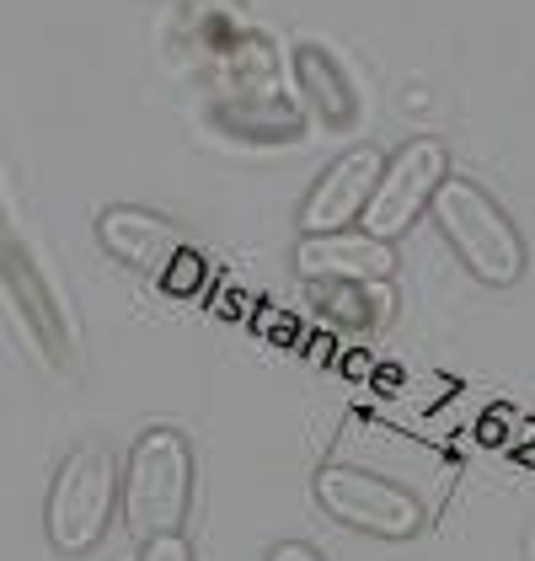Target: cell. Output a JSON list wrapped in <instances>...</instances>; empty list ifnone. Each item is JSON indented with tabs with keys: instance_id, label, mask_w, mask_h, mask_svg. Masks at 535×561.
Wrapping results in <instances>:
<instances>
[{
	"instance_id": "obj_3",
	"label": "cell",
	"mask_w": 535,
	"mask_h": 561,
	"mask_svg": "<svg viewBox=\"0 0 535 561\" xmlns=\"http://www.w3.org/2000/svg\"><path fill=\"white\" fill-rule=\"evenodd\" d=\"M118 476L124 471H118L113 449H102V444H76L59 460L44 503L48 546L59 557H81L107 535L113 508H118Z\"/></svg>"
},
{
	"instance_id": "obj_9",
	"label": "cell",
	"mask_w": 535,
	"mask_h": 561,
	"mask_svg": "<svg viewBox=\"0 0 535 561\" xmlns=\"http://www.w3.org/2000/svg\"><path fill=\"white\" fill-rule=\"evenodd\" d=\"M300 81H306V91L316 96V107H321V118H327L332 129H349L358 118L354 87L343 81V70H338L321 48H300Z\"/></svg>"
},
{
	"instance_id": "obj_6",
	"label": "cell",
	"mask_w": 535,
	"mask_h": 561,
	"mask_svg": "<svg viewBox=\"0 0 535 561\" xmlns=\"http://www.w3.org/2000/svg\"><path fill=\"white\" fill-rule=\"evenodd\" d=\"M375 176H380V156L375 150H349L343 161H332L321 182L311 187L306 209H300V225L306 236H332L343 225H354L375 193Z\"/></svg>"
},
{
	"instance_id": "obj_11",
	"label": "cell",
	"mask_w": 535,
	"mask_h": 561,
	"mask_svg": "<svg viewBox=\"0 0 535 561\" xmlns=\"http://www.w3.org/2000/svg\"><path fill=\"white\" fill-rule=\"evenodd\" d=\"M268 561H327L316 546L306 540H278V546H268Z\"/></svg>"
},
{
	"instance_id": "obj_5",
	"label": "cell",
	"mask_w": 535,
	"mask_h": 561,
	"mask_svg": "<svg viewBox=\"0 0 535 561\" xmlns=\"http://www.w3.org/2000/svg\"><path fill=\"white\" fill-rule=\"evenodd\" d=\"M449 176V150L440 139H412L401 145L391 161H380V176H375V193L364 204V230L380 236V241H397L412 219L429 209L434 187Z\"/></svg>"
},
{
	"instance_id": "obj_8",
	"label": "cell",
	"mask_w": 535,
	"mask_h": 561,
	"mask_svg": "<svg viewBox=\"0 0 535 561\" xmlns=\"http://www.w3.org/2000/svg\"><path fill=\"white\" fill-rule=\"evenodd\" d=\"M102 247L113 257L134 262L145 273H167L182 257V236L156 215H139V209H107L102 215Z\"/></svg>"
},
{
	"instance_id": "obj_2",
	"label": "cell",
	"mask_w": 535,
	"mask_h": 561,
	"mask_svg": "<svg viewBox=\"0 0 535 561\" xmlns=\"http://www.w3.org/2000/svg\"><path fill=\"white\" fill-rule=\"evenodd\" d=\"M118 508L129 535H178L193 508V449L178 428H145L134 438L124 476H118Z\"/></svg>"
},
{
	"instance_id": "obj_7",
	"label": "cell",
	"mask_w": 535,
	"mask_h": 561,
	"mask_svg": "<svg viewBox=\"0 0 535 561\" xmlns=\"http://www.w3.org/2000/svg\"><path fill=\"white\" fill-rule=\"evenodd\" d=\"M300 273L311 284H386L397 273V252L380 236H306L300 247Z\"/></svg>"
},
{
	"instance_id": "obj_1",
	"label": "cell",
	"mask_w": 535,
	"mask_h": 561,
	"mask_svg": "<svg viewBox=\"0 0 535 561\" xmlns=\"http://www.w3.org/2000/svg\"><path fill=\"white\" fill-rule=\"evenodd\" d=\"M434 225L449 241V252L471 267V278H482L492 289H509L525 278V236L514 230V219L503 215V204L492 198L488 187L466 182V176H445L429 198Z\"/></svg>"
},
{
	"instance_id": "obj_4",
	"label": "cell",
	"mask_w": 535,
	"mask_h": 561,
	"mask_svg": "<svg viewBox=\"0 0 535 561\" xmlns=\"http://www.w3.org/2000/svg\"><path fill=\"white\" fill-rule=\"evenodd\" d=\"M316 503L338 524L380 535V540H412L423 529V503L407 486L375 471H358V466H321L316 471Z\"/></svg>"
},
{
	"instance_id": "obj_10",
	"label": "cell",
	"mask_w": 535,
	"mask_h": 561,
	"mask_svg": "<svg viewBox=\"0 0 535 561\" xmlns=\"http://www.w3.org/2000/svg\"><path fill=\"white\" fill-rule=\"evenodd\" d=\"M134 561H193V546L178 535H150V540H139V557Z\"/></svg>"
}]
</instances>
